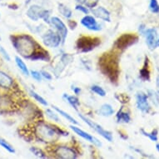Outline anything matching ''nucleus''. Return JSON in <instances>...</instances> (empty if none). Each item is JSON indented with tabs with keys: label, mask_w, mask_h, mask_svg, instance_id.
Wrapping results in <instances>:
<instances>
[{
	"label": "nucleus",
	"mask_w": 159,
	"mask_h": 159,
	"mask_svg": "<svg viewBox=\"0 0 159 159\" xmlns=\"http://www.w3.org/2000/svg\"><path fill=\"white\" fill-rule=\"evenodd\" d=\"M99 67L102 73L109 78L111 82H116L119 75L118 62L112 53H104L99 58Z\"/></svg>",
	"instance_id": "1"
},
{
	"label": "nucleus",
	"mask_w": 159,
	"mask_h": 159,
	"mask_svg": "<svg viewBox=\"0 0 159 159\" xmlns=\"http://www.w3.org/2000/svg\"><path fill=\"white\" fill-rule=\"evenodd\" d=\"M12 43L17 52L26 58H30L36 51L34 40L28 35L12 37Z\"/></svg>",
	"instance_id": "2"
},
{
	"label": "nucleus",
	"mask_w": 159,
	"mask_h": 159,
	"mask_svg": "<svg viewBox=\"0 0 159 159\" xmlns=\"http://www.w3.org/2000/svg\"><path fill=\"white\" fill-rule=\"evenodd\" d=\"M36 136L39 140L45 143L56 142L59 138L60 132L52 126L48 125L45 123H40L36 128Z\"/></svg>",
	"instance_id": "3"
},
{
	"label": "nucleus",
	"mask_w": 159,
	"mask_h": 159,
	"mask_svg": "<svg viewBox=\"0 0 159 159\" xmlns=\"http://www.w3.org/2000/svg\"><path fill=\"white\" fill-rule=\"evenodd\" d=\"M101 43V40L98 38H91V37H81L78 39L77 42V48L81 52H87L92 51L95 48L98 47Z\"/></svg>",
	"instance_id": "4"
},
{
	"label": "nucleus",
	"mask_w": 159,
	"mask_h": 159,
	"mask_svg": "<svg viewBox=\"0 0 159 159\" xmlns=\"http://www.w3.org/2000/svg\"><path fill=\"white\" fill-rule=\"evenodd\" d=\"M43 43L46 47L57 48L61 43L62 39L59 34L55 33L52 30H48L42 37Z\"/></svg>",
	"instance_id": "5"
},
{
	"label": "nucleus",
	"mask_w": 159,
	"mask_h": 159,
	"mask_svg": "<svg viewBox=\"0 0 159 159\" xmlns=\"http://www.w3.org/2000/svg\"><path fill=\"white\" fill-rule=\"evenodd\" d=\"M78 116H79V117H81L82 119H83V120H84V122H85V123L89 126V127H91L93 130L96 131L99 135H101L102 138H104L105 139H107V141H109V142L112 141V133H110V132H108V131L107 130H104V129H103L101 126L99 125V124L94 123L93 121L90 120V119H89L88 117H84V115L79 114Z\"/></svg>",
	"instance_id": "6"
},
{
	"label": "nucleus",
	"mask_w": 159,
	"mask_h": 159,
	"mask_svg": "<svg viewBox=\"0 0 159 159\" xmlns=\"http://www.w3.org/2000/svg\"><path fill=\"white\" fill-rule=\"evenodd\" d=\"M138 40V38L135 35L132 34H123L119 37L115 42V46L119 49H125L133 43H135Z\"/></svg>",
	"instance_id": "7"
},
{
	"label": "nucleus",
	"mask_w": 159,
	"mask_h": 159,
	"mask_svg": "<svg viewBox=\"0 0 159 159\" xmlns=\"http://www.w3.org/2000/svg\"><path fill=\"white\" fill-rule=\"evenodd\" d=\"M50 23L52 24V25L54 27L55 29H57L58 34H60L62 43H64L67 35H68V29H67L64 23L57 17H52V18H50Z\"/></svg>",
	"instance_id": "8"
},
{
	"label": "nucleus",
	"mask_w": 159,
	"mask_h": 159,
	"mask_svg": "<svg viewBox=\"0 0 159 159\" xmlns=\"http://www.w3.org/2000/svg\"><path fill=\"white\" fill-rule=\"evenodd\" d=\"M55 153L57 157L64 159H74L77 157V154L73 149L68 148V147H58L55 150Z\"/></svg>",
	"instance_id": "9"
},
{
	"label": "nucleus",
	"mask_w": 159,
	"mask_h": 159,
	"mask_svg": "<svg viewBox=\"0 0 159 159\" xmlns=\"http://www.w3.org/2000/svg\"><path fill=\"white\" fill-rule=\"evenodd\" d=\"M81 24L84 25L85 28H87L89 30L92 31H99L101 30V25L98 24V22L96 21V19L93 17V16L87 15L85 17L82 18Z\"/></svg>",
	"instance_id": "10"
},
{
	"label": "nucleus",
	"mask_w": 159,
	"mask_h": 159,
	"mask_svg": "<svg viewBox=\"0 0 159 159\" xmlns=\"http://www.w3.org/2000/svg\"><path fill=\"white\" fill-rule=\"evenodd\" d=\"M44 9H43L40 6L33 5L27 11V16L33 21H38L39 18H42L45 13Z\"/></svg>",
	"instance_id": "11"
},
{
	"label": "nucleus",
	"mask_w": 159,
	"mask_h": 159,
	"mask_svg": "<svg viewBox=\"0 0 159 159\" xmlns=\"http://www.w3.org/2000/svg\"><path fill=\"white\" fill-rule=\"evenodd\" d=\"M70 128L73 131V132H74V133H76L78 136H80V137H82L83 138H84V139H85V140H87V141L90 142V143H92L95 144V145H97V146H98V147L102 145V143H100V141H98L97 138H95L94 137H93L92 135H90L89 133H86V132H84V130H82V129H80V128H78V127H75V126L71 125Z\"/></svg>",
	"instance_id": "12"
},
{
	"label": "nucleus",
	"mask_w": 159,
	"mask_h": 159,
	"mask_svg": "<svg viewBox=\"0 0 159 159\" xmlns=\"http://www.w3.org/2000/svg\"><path fill=\"white\" fill-rule=\"evenodd\" d=\"M137 105L139 109L143 112H148L150 111V106L148 102L146 94L140 93L137 95Z\"/></svg>",
	"instance_id": "13"
},
{
	"label": "nucleus",
	"mask_w": 159,
	"mask_h": 159,
	"mask_svg": "<svg viewBox=\"0 0 159 159\" xmlns=\"http://www.w3.org/2000/svg\"><path fill=\"white\" fill-rule=\"evenodd\" d=\"M145 35H146V42L148 45V47L151 49H154L157 46V41L156 39V30L153 29H147L145 31Z\"/></svg>",
	"instance_id": "14"
},
{
	"label": "nucleus",
	"mask_w": 159,
	"mask_h": 159,
	"mask_svg": "<svg viewBox=\"0 0 159 159\" xmlns=\"http://www.w3.org/2000/svg\"><path fill=\"white\" fill-rule=\"evenodd\" d=\"M13 85V79L10 76L0 70V88L4 89H9Z\"/></svg>",
	"instance_id": "15"
},
{
	"label": "nucleus",
	"mask_w": 159,
	"mask_h": 159,
	"mask_svg": "<svg viewBox=\"0 0 159 159\" xmlns=\"http://www.w3.org/2000/svg\"><path fill=\"white\" fill-rule=\"evenodd\" d=\"M92 13H93V15L98 18H100L103 21L110 22L111 18H110V13L108 11L104 8L103 7H98V8H94L93 10L92 11Z\"/></svg>",
	"instance_id": "16"
},
{
	"label": "nucleus",
	"mask_w": 159,
	"mask_h": 159,
	"mask_svg": "<svg viewBox=\"0 0 159 159\" xmlns=\"http://www.w3.org/2000/svg\"><path fill=\"white\" fill-rule=\"evenodd\" d=\"M113 112H114V110L109 104H103L98 110L99 115L103 116V117H110L113 114Z\"/></svg>",
	"instance_id": "17"
},
{
	"label": "nucleus",
	"mask_w": 159,
	"mask_h": 159,
	"mask_svg": "<svg viewBox=\"0 0 159 159\" xmlns=\"http://www.w3.org/2000/svg\"><path fill=\"white\" fill-rule=\"evenodd\" d=\"M15 63L17 64V66L18 67V68L21 70V72L24 73L25 76H29V70L27 65L25 64L23 59H22L20 57H15Z\"/></svg>",
	"instance_id": "18"
},
{
	"label": "nucleus",
	"mask_w": 159,
	"mask_h": 159,
	"mask_svg": "<svg viewBox=\"0 0 159 159\" xmlns=\"http://www.w3.org/2000/svg\"><path fill=\"white\" fill-rule=\"evenodd\" d=\"M11 100L7 96L0 97V112H6L10 107Z\"/></svg>",
	"instance_id": "19"
},
{
	"label": "nucleus",
	"mask_w": 159,
	"mask_h": 159,
	"mask_svg": "<svg viewBox=\"0 0 159 159\" xmlns=\"http://www.w3.org/2000/svg\"><path fill=\"white\" fill-rule=\"evenodd\" d=\"M117 120L118 123H128L130 121V116L128 112H123V108L122 107L117 112Z\"/></svg>",
	"instance_id": "20"
},
{
	"label": "nucleus",
	"mask_w": 159,
	"mask_h": 159,
	"mask_svg": "<svg viewBox=\"0 0 159 159\" xmlns=\"http://www.w3.org/2000/svg\"><path fill=\"white\" fill-rule=\"evenodd\" d=\"M63 98L68 101L69 104L72 105L76 110H78V107L80 105V102H79V100H78L76 97L69 96L68 94H64V95H63Z\"/></svg>",
	"instance_id": "21"
},
{
	"label": "nucleus",
	"mask_w": 159,
	"mask_h": 159,
	"mask_svg": "<svg viewBox=\"0 0 159 159\" xmlns=\"http://www.w3.org/2000/svg\"><path fill=\"white\" fill-rule=\"evenodd\" d=\"M52 107L54 108L55 111H57V112H58L61 116H63V117H65L66 119H67L68 121H69L70 123H73V124H78V122H77V121H76L75 119L72 117V116H70V115L68 114V113H67V112L63 111V110L60 109V108H58V107H56V106H52Z\"/></svg>",
	"instance_id": "22"
},
{
	"label": "nucleus",
	"mask_w": 159,
	"mask_h": 159,
	"mask_svg": "<svg viewBox=\"0 0 159 159\" xmlns=\"http://www.w3.org/2000/svg\"><path fill=\"white\" fill-rule=\"evenodd\" d=\"M58 11L60 12V13L63 17H65L66 18H69L72 17V11L68 8V7L65 6L64 4H59L58 5Z\"/></svg>",
	"instance_id": "23"
},
{
	"label": "nucleus",
	"mask_w": 159,
	"mask_h": 159,
	"mask_svg": "<svg viewBox=\"0 0 159 159\" xmlns=\"http://www.w3.org/2000/svg\"><path fill=\"white\" fill-rule=\"evenodd\" d=\"M0 146L3 148L7 150L8 152H10V153H14L15 152V149L13 148L12 145H11L8 142H7L5 139H3V138H0Z\"/></svg>",
	"instance_id": "24"
},
{
	"label": "nucleus",
	"mask_w": 159,
	"mask_h": 159,
	"mask_svg": "<svg viewBox=\"0 0 159 159\" xmlns=\"http://www.w3.org/2000/svg\"><path fill=\"white\" fill-rule=\"evenodd\" d=\"M78 3L88 7V8H94L98 3V0H77Z\"/></svg>",
	"instance_id": "25"
},
{
	"label": "nucleus",
	"mask_w": 159,
	"mask_h": 159,
	"mask_svg": "<svg viewBox=\"0 0 159 159\" xmlns=\"http://www.w3.org/2000/svg\"><path fill=\"white\" fill-rule=\"evenodd\" d=\"M30 94H31L32 97H34V99L36 100V101H38L39 102H40L41 104H43V106H48V102L47 101L45 100L43 97H41L39 94H38L36 93V92L33 91V90H30Z\"/></svg>",
	"instance_id": "26"
},
{
	"label": "nucleus",
	"mask_w": 159,
	"mask_h": 159,
	"mask_svg": "<svg viewBox=\"0 0 159 159\" xmlns=\"http://www.w3.org/2000/svg\"><path fill=\"white\" fill-rule=\"evenodd\" d=\"M140 74H141V77L144 80H148L149 79V76H150V73H149L148 68V59L145 62V65L143 68H142V70L140 71Z\"/></svg>",
	"instance_id": "27"
},
{
	"label": "nucleus",
	"mask_w": 159,
	"mask_h": 159,
	"mask_svg": "<svg viewBox=\"0 0 159 159\" xmlns=\"http://www.w3.org/2000/svg\"><path fill=\"white\" fill-rule=\"evenodd\" d=\"M91 89L92 91L93 92V93H95L96 94H98V95H99V96L104 97L105 95H106V92H105L101 87L98 86V85H93V86L91 88Z\"/></svg>",
	"instance_id": "28"
},
{
	"label": "nucleus",
	"mask_w": 159,
	"mask_h": 159,
	"mask_svg": "<svg viewBox=\"0 0 159 159\" xmlns=\"http://www.w3.org/2000/svg\"><path fill=\"white\" fill-rule=\"evenodd\" d=\"M30 150H31L32 152H33V153H34L35 156L39 157H46V155H45V153L40 148H34H34H30Z\"/></svg>",
	"instance_id": "29"
},
{
	"label": "nucleus",
	"mask_w": 159,
	"mask_h": 159,
	"mask_svg": "<svg viewBox=\"0 0 159 159\" xmlns=\"http://www.w3.org/2000/svg\"><path fill=\"white\" fill-rule=\"evenodd\" d=\"M150 9L153 13L159 12V5L157 0H151V2H150Z\"/></svg>",
	"instance_id": "30"
},
{
	"label": "nucleus",
	"mask_w": 159,
	"mask_h": 159,
	"mask_svg": "<svg viewBox=\"0 0 159 159\" xmlns=\"http://www.w3.org/2000/svg\"><path fill=\"white\" fill-rule=\"evenodd\" d=\"M0 54L3 56V57L5 60L8 61V62L11 60V57L10 56H9V54H8V52H7V50H6L1 44H0Z\"/></svg>",
	"instance_id": "31"
},
{
	"label": "nucleus",
	"mask_w": 159,
	"mask_h": 159,
	"mask_svg": "<svg viewBox=\"0 0 159 159\" xmlns=\"http://www.w3.org/2000/svg\"><path fill=\"white\" fill-rule=\"evenodd\" d=\"M141 132L144 136H147V137H148V138L151 139L152 141H157V132L156 130L154 131V133L152 132V133H146V132H144L143 129H142Z\"/></svg>",
	"instance_id": "32"
},
{
	"label": "nucleus",
	"mask_w": 159,
	"mask_h": 159,
	"mask_svg": "<svg viewBox=\"0 0 159 159\" xmlns=\"http://www.w3.org/2000/svg\"><path fill=\"white\" fill-rule=\"evenodd\" d=\"M46 113H47V115L48 116V117H49V118H51L52 120L56 121V122H58V121H59V118H58V117H57V115L54 112H52V110L47 109V111H46Z\"/></svg>",
	"instance_id": "33"
},
{
	"label": "nucleus",
	"mask_w": 159,
	"mask_h": 159,
	"mask_svg": "<svg viewBox=\"0 0 159 159\" xmlns=\"http://www.w3.org/2000/svg\"><path fill=\"white\" fill-rule=\"evenodd\" d=\"M31 75L32 77L37 80L38 82H40L42 80V75H41V73H39L38 71H31Z\"/></svg>",
	"instance_id": "34"
},
{
	"label": "nucleus",
	"mask_w": 159,
	"mask_h": 159,
	"mask_svg": "<svg viewBox=\"0 0 159 159\" xmlns=\"http://www.w3.org/2000/svg\"><path fill=\"white\" fill-rule=\"evenodd\" d=\"M76 9H77V10L81 11V12L86 13V14H88V13H89V9L87 8L86 6H84V5H77L76 6Z\"/></svg>",
	"instance_id": "35"
},
{
	"label": "nucleus",
	"mask_w": 159,
	"mask_h": 159,
	"mask_svg": "<svg viewBox=\"0 0 159 159\" xmlns=\"http://www.w3.org/2000/svg\"><path fill=\"white\" fill-rule=\"evenodd\" d=\"M41 75H42L43 78H46V79H48V80H51V79H52V76L50 75L49 73H48V72H46V71H42V72H41Z\"/></svg>",
	"instance_id": "36"
},
{
	"label": "nucleus",
	"mask_w": 159,
	"mask_h": 159,
	"mask_svg": "<svg viewBox=\"0 0 159 159\" xmlns=\"http://www.w3.org/2000/svg\"><path fill=\"white\" fill-rule=\"evenodd\" d=\"M73 91L74 92V93H75V94H78V93H80V92H81V89H79V88H73Z\"/></svg>",
	"instance_id": "37"
},
{
	"label": "nucleus",
	"mask_w": 159,
	"mask_h": 159,
	"mask_svg": "<svg viewBox=\"0 0 159 159\" xmlns=\"http://www.w3.org/2000/svg\"><path fill=\"white\" fill-rule=\"evenodd\" d=\"M157 85L158 87V89H159V77L157 78Z\"/></svg>",
	"instance_id": "38"
},
{
	"label": "nucleus",
	"mask_w": 159,
	"mask_h": 159,
	"mask_svg": "<svg viewBox=\"0 0 159 159\" xmlns=\"http://www.w3.org/2000/svg\"><path fill=\"white\" fill-rule=\"evenodd\" d=\"M31 1H32V0H26V2H25V3H26V4H28V3H30Z\"/></svg>",
	"instance_id": "39"
},
{
	"label": "nucleus",
	"mask_w": 159,
	"mask_h": 159,
	"mask_svg": "<svg viewBox=\"0 0 159 159\" xmlns=\"http://www.w3.org/2000/svg\"><path fill=\"white\" fill-rule=\"evenodd\" d=\"M157 151L159 152V144H157Z\"/></svg>",
	"instance_id": "40"
},
{
	"label": "nucleus",
	"mask_w": 159,
	"mask_h": 159,
	"mask_svg": "<svg viewBox=\"0 0 159 159\" xmlns=\"http://www.w3.org/2000/svg\"><path fill=\"white\" fill-rule=\"evenodd\" d=\"M157 45L159 46V39H158V41H157Z\"/></svg>",
	"instance_id": "41"
}]
</instances>
